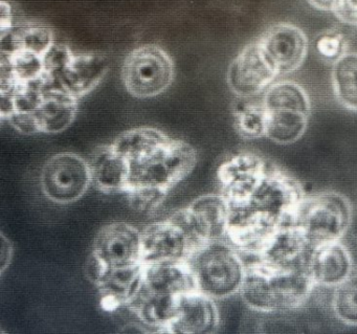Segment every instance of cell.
<instances>
[{
	"label": "cell",
	"instance_id": "cell-1",
	"mask_svg": "<svg viewBox=\"0 0 357 334\" xmlns=\"http://www.w3.org/2000/svg\"><path fill=\"white\" fill-rule=\"evenodd\" d=\"M0 41V116L22 135L66 131L109 72L106 56L77 53L43 24H14Z\"/></svg>",
	"mask_w": 357,
	"mask_h": 334
},
{
	"label": "cell",
	"instance_id": "cell-2",
	"mask_svg": "<svg viewBox=\"0 0 357 334\" xmlns=\"http://www.w3.org/2000/svg\"><path fill=\"white\" fill-rule=\"evenodd\" d=\"M315 285L308 268H280L257 259L245 263V275L239 294L250 308L275 312L302 306Z\"/></svg>",
	"mask_w": 357,
	"mask_h": 334
},
{
	"label": "cell",
	"instance_id": "cell-3",
	"mask_svg": "<svg viewBox=\"0 0 357 334\" xmlns=\"http://www.w3.org/2000/svg\"><path fill=\"white\" fill-rule=\"evenodd\" d=\"M187 262L199 291L215 300L239 294L245 263L227 240L204 242L191 252Z\"/></svg>",
	"mask_w": 357,
	"mask_h": 334
},
{
	"label": "cell",
	"instance_id": "cell-4",
	"mask_svg": "<svg viewBox=\"0 0 357 334\" xmlns=\"http://www.w3.org/2000/svg\"><path fill=\"white\" fill-rule=\"evenodd\" d=\"M266 137L280 145L296 143L308 126L311 104L300 84L282 81L271 85L263 97Z\"/></svg>",
	"mask_w": 357,
	"mask_h": 334
},
{
	"label": "cell",
	"instance_id": "cell-5",
	"mask_svg": "<svg viewBox=\"0 0 357 334\" xmlns=\"http://www.w3.org/2000/svg\"><path fill=\"white\" fill-rule=\"evenodd\" d=\"M352 208L346 196L323 192L305 196L294 215L292 225L313 248L340 241L350 227Z\"/></svg>",
	"mask_w": 357,
	"mask_h": 334
},
{
	"label": "cell",
	"instance_id": "cell-6",
	"mask_svg": "<svg viewBox=\"0 0 357 334\" xmlns=\"http://www.w3.org/2000/svg\"><path fill=\"white\" fill-rule=\"evenodd\" d=\"M197 160V151L191 144L170 137L151 153L127 160L129 187L153 185L170 191L193 172Z\"/></svg>",
	"mask_w": 357,
	"mask_h": 334
},
{
	"label": "cell",
	"instance_id": "cell-7",
	"mask_svg": "<svg viewBox=\"0 0 357 334\" xmlns=\"http://www.w3.org/2000/svg\"><path fill=\"white\" fill-rule=\"evenodd\" d=\"M175 77L172 57L162 47L144 45L129 52L121 68V79L129 95L152 99L168 91Z\"/></svg>",
	"mask_w": 357,
	"mask_h": 334
},
{
	"label": "cell",
	"instance_id": "cell-8",
	"mask_svg": "<svg viewBox=\"0 0 357 334\" xmlns=\"http://www.w3.org/2000/svg\"><path fill=\"white\" fill-rule=\"evenodd\" d=\"M43 195L56 204H74L93 183L89 160L74 152H60L49 158L39 176Z\"/></svg>",
	"mask_w": 357,
	"mask_h": 334
},
{
	"label": "cell",
	"instance_id": "cell-9",
	"mask_svg": "<svg viewBox=\"0 0 357 334\" xmlns=\"http://www.w3.org/2000/svg\"><path fill=\"white\" fill-rule=\"evenodd\" d=\"M229 204L222 194L199 196L169 220L178 225L197 248L204 242L227 240Z\"/></svg>",
	"mask_w": 357,
	"mask_h": 334
},
{
	"label": "cell",
	"instance_id": "cell-10",
	"mask_svg": "<svg viewBox=\"0 0 357 334\" xmlns=\"http://www.w3.org/2000/svg\"><path fill=\"white\" fill-rule=\"evenodd\" d=\"M305 196L298 179L280 169L269 167L264 179L246 204L264 211L282 225H289L294 223V215Z\"/></svg>",
	"mask_w": 357,
	"mask_h": 334
},
{
	"label": "cell",
	"instance_id": "cell-11",
	"mask_svg": "<svg viewBox=\"0 0 357 334\" xmlns=\"http://www.w3.org/2000/svg\"><path fill=\"white\" fill-rule=\"evenodd\" d=\"M282 227L279 220L250 204H229L227 240L240 254L258 256Z\"/></svg>",
	"mask_w": 357,
	"mask_h": 334
},
{
	"label": "cell",
	"instance_id": "cell-12",
	"mask_svg": "<svg viewBox=\"0 0 357 334\" xmlns=\"http://www.w3.org/2000/svg\"><path fill=\"white\" fill-rule=\"evenodd\" d=\"M279 76L258 41L246 45L229 64L227 81L229 89L241 99H252L273 85Z\"/></svg>",
	"mask_w": 357,
	"mask_h": 334
},
{
	"label": "cell",
	"instance_id": "cell-13",
	"mask_svg": "<svg viewBox=\"0 0 357 334\" xmlns=\"http://www.w3.org/2000/svg\"><path fill=\"white\" fill-rule=\"evenodd\" d=\"M269 167L254 153H239L223 162L217 170L220 193L229 204H244L252 197Z\"/></svg>",
	"mask_w": 357,
	"mask_h": 334
},
{
	"label": "cell",
	"instance_id": "cell-14",
	"mask_svg": "<svg viewBox=\"0 0 357 334\" xmlns=\"http://www.w3.org/2000/svg\"><path fill=\"white\" fill-rule=\"evenodd\" d=\"M142 246V262L146 265L183 262L196 248L185 231L169 219L146 225Z\"/></svg>",
	"mask_w": 357,
	"mask_h": 334
},
{
	"label": "cell",
	"instance_id": "cell-15",
	"mask_svg": "<svg viewBox=\"0 0 357 334\" xmlns=\"http://www.w3.org/2000/svg\"><path fill=\"white\" fill-rule=\"evenodd\" d=\"M257 41L279 75L300 68L308 52L306 35L294 24H275Z\"/></svg>",
	"mask_w": 357,
	"mask_h": 334
},
{
	"label": "cell",
	"instance_id": "cell-16",
	"mask_svg": "<svg viewBox=\"0 0 357 334\" xmlns=\"http://www.w3.org/2000/svg\"><path fill=\"white\" fill-rule=\"evenodd\" d=\"M142 231L125 221L104 225L93 241V254L108 267L142 262Z\"/></svg>",
	"mask_w": 357,
	"mask_h": 334
},
{
	"label": "cell",
	"instance_id": "cell-17",
	"mask_svg": "<svg viewBox=\"0 0 357 334\" xmlns=\"http://www.w3.org/2000/svg\"><path fill=\"white\" fill-rule=\"evenodd\" d=\"M219 311L215 298L195 290L179 296L178 308L165 333L211 334L219 326Z\"/></svg>",
	"mask_w": 357,
	"mask_h": 334
},
{
	"label": "cell",
	"instance_id": "cell-18",
	"mask_svg": "<svg viewBox=\"0 0 357 334\" xmlns=\"http://www.w3.org/2000/svg\"><path fill=\"white\" fill-rule=\"evenodd\" d=\"M312 250L294 225H284L256 258L280 268L303 269L308 266Z\"/></svg>",
	"mask_w": 357,
	"mask_h": 334
},
{
	"label": "cell",
	"instance_id": "cell-19",
	"mask_svg": "<svg viewBox=\"0 0 357 334\" xmlns=\"http://www.w3.org/2000/svg\"><path fill=\"white\" fill-rule=\"evenodd\" d=\"M144 271L143 262L109 267L96 285L101 294L102 307L105 310L114 311L126 306L143 286Z\"/></svg>",
	"mask_w": 357,
	"mask_h": 334
},
{
	"label": "cell",
	"instance_id": "cell-20",
	"mask_svg": "<svg viewBox=\"0 0 357 334\" xmlns=\"http://www.w3.org/2000/svg\"><path fill=\"white\" fill-rule=\"evenodd\" d=\"M307 268L317 285L335 287L352 273V258L340 240L329 242L313 248Z\"/></svg>",
	"mask_w": 357,
	"mask_h": 334
},
{
	"label": "cell",
	"instance_id": "cell-21",
	"mask_svg": "<svg viewBox=\"0 0 357 334\" xmlns=\"http://www.w3.org/2000/svg\"><path fill=\"white\" fill-rule=\"evenodd\" d=\"M93 183L102 193H126L129 188V162L112 145L97 148L91 154Z\"/></svg>",
	"mask_w": 357,
	"mask_h": 334
},
{
	"label": "cell",
	"instance_id": "cell-22",
	"mask_svg": "<svg viewBox=\"0 0 357 334\" xmlns=\"http://www.w3.org/2000/svg\"><path fill=\"white\" fill-rule=\"evenodd\" d=\"M142 287L158 294L183 296L198 290L195 278L187 261L145 264Z\"/></svg>",
	"mask_w": 357,
	"mask_h": 334
},
{
	"label": "cell",
	"instance_id": "cell-23",
	"mask_svg": "<svg viewBox=\"0 0 357 334\" xmlns=\"http://www.w3.org/2000/svg\"><path fill=\"white\" fill-rule=\"evenodd\" d=\"M179 296L158 294L141 288L135 298L126 305L145 325L156 328L165 333L167 326L172 321L178 308Z\"/></svg>",
	"mask_w": 357,
	"mask_h": 334
},
{
	"label": "cell",
	"instance_id": "cell-24",
	"mask_svg": "<svg viewBox=\"0 0 357 334\" xmlns=\"http://www.w3.org/2000/svg\"><path fill=\"white\" fill-rule=\"evenodd\" d=\"M169 139L170 135L160 129L141 126L121 133L110 145L126 160H133L151 153Z\"/></svg>",
	"mask_w": 357,
	"mask_h": 334
},
{
	"label": "cell",
	"instance_id": "cell-25",
	"mask_svg": "<svg viewBox=\"0 0 357 334\" xmlns=\"http://www.w3.org/2000/svg\"><path fill=\"white\" fill-rule=\"evenodd\" d=\"M331 82L340 105L357 112V53L344 54L333 62Z\"/></svg>",
	"mask_w": 357,
	"mask_h": 334
},
{
	"label": "cell",
	"instance_id": "cell-26",
	"mask_svg": "<svg viewBox=\"0 0 357 334\" xmlns=\"http://www.w3.org/2000/svg\"><path fill=\"white\" fill-rule=\"evenodd\" d=\"M234 106V125L240 137L246 139L266 137V114L262 103L241 99Z\"/></svg>",
	"mask_w": 357,
	"mask_h": 334
},
{
	"label": "cell",
	"instance_id": "cell-27",
	"mask_svg": "<svg viewBox=\"0 0 357 334\" xmlns=\"http://www.w3.org/2000/svg\"><path fill=\"white\" fill-rule=\"evenodd\" d=\"M332 308L347 325L357 326V273H351L334 288Z\"/></svg>",
	"mask_w": 357,
	"mask_h": 334
},
{
	"label": "cell",
	"instance_id": "cell-28",
	"mask_svg": "<svg viewBox=\"0 0 357 334\" xmlns=\"http://www.w3.org/2000/svg\"><path fill=\"white\" fill-rule=\"evenodd\" d=\"M169 190L153 185H132L126 191L129 206L135 212L151 213L164 204Z\"/></svg>",
	"mask_w": 357,
	"mask_h": 334
},
{
	"label": "cell",
	"instance_id": "cell-29",
	"mask_svg": "<svg viewBox=\"0 0 357 334\" xmlns=\"http://www.w3.org/2000/svg\"><path fill=\"white\" fill-rule=\"evenodd\" d=\"M317 53L329 61H336L346 54V41L337 33H325L317 39L315 43Z\"/></svg>",
	"mask_w": 357,
	"mask_h": 334
},
{
	"label": "cell",
	"instance_id": "cell-30",
	"mask_svg": "<svg viewBox=\"0 0 357 334\" xmlns=\"http://www.w3.org/2000/svg\"><path fill=\"white\" fill-rule=\"evenodd\" d=\"M332 12L344 24L357 26V0H336Z\"/></svg>",
	"mask_w": 357,
	"mask_h": 334
},
{
	"label": "cell",
	"instance_id": "cell-31",
	"mask_svg": "<svg viewBox=\"0 0 357 334\" xmlns=\"http://www.w3.org/2000/svg\"><path fill=\"white\" fill-rule=\"evenodd\" d=\"M109 267L101 260V259L98 258L93 252L89 255V258H87L86 263H85L84 266V273L86 275L87 279L91 282V283L97 285L100 281H101L102 278L105 275L106 271Z\"/></svg>",
	"mask_w": 357,
	"mask_h": 334
},
{
	"label": "cell",
	"instance_id": "cell-32",
	"mask_svg": "<svg viewBox=\"0 0 357 334\" xmlns=\"http://www.w3.org/2000/svg\"><path fill=\"white\" fill-rule=\"evenodd\" d=\"M14 246L11 240L1 233V264H0V271L1 275L6 273L11 264L12 259H13Z\"/></svg>",
	"mask_w": 357,
	"mask_h": 334
},
{
	"label": "cell",
	"instance_id": "cell-33",
	"mask_svg": "<svg viewBox=\"0 0 357 334\" xmlns=\"http://www.w3.org/2000/svg\"><path fill=\"white\" fill-rule=\"evenodd\" d=\"M14 26L13 13L9 3L1 1V17H0V30L5 31Z\"/></svg>",
	"mask_w": 357,
	"mask_h": 334
},
{
	"label": "cell",
	"instance_id": "cell-34",
	"mask_svg": "<svg viewBox=\"0 0 357 334\" xmlns=\"http://www.w3.org/2000/svg\"><path fill=\"white\" fill-rule=\"evenodd\" d=\"M308 3L319 11L332 12L336 0H308Z\"/></svg>",
	"mask_w": 357,
	"mask_h": 334
}]
</instances>
